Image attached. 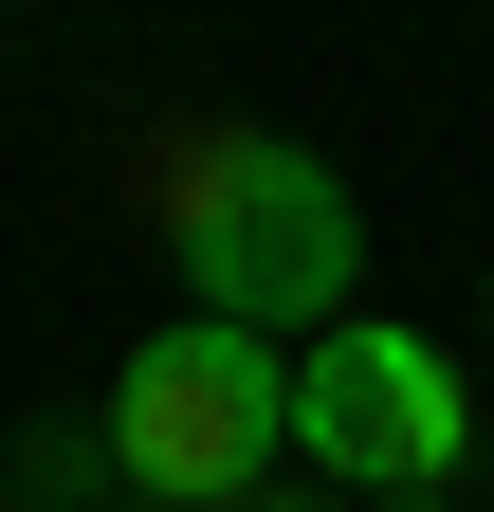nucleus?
<instances>
[{"label":"nucleus","instance_id":"nucleus-6","mask_svg":"<svg viewBox=\"0 0 494 512\" xmlns=\"http://www.w3.org/2000/svg\"><path fill=\"white\" fill-rule=\"evenodd\" d=\"M385 512H458V494H385Z\"/></svg>","mask_w":494,"mask_h":512},{"label":"nucleus","instance_id":"nucleus-8","mask_svg":"<svg viewBox=\"0 0 494 512\" xmlns=\"http://www.w3.org/2000/svg\"><path fill=\"white\" fill-rule=\"evenodd\" d=\"M110 512H147V494H110Z\"/></svg>","mask_w":494,"mask_h":512},{"label":"nucleus","instance_id":"nucleus-7","mask_svg":"<svg viewBox=\"0 0 494 512\" xmlns=\"http://www.w3.org/2000/svg\"><path fill=\"white\" fill-rule=\"evenodd\" d=\"M476 330H494V275H476Z\"/></svg>","mask_w":494,"mask_h":512},{"label":"nucleus","instance_id":"nucleus-1","mask_svg":"<svg viewBox=\"0 0 494 512\" xmlns=\"http://www.w3.org/2000/svg\"><path fill=\"white\" fill-rule=\"evenodd\" d=\"M147 220H165L183 293H202L220 330L312 348V330L366 311V202L293 147V128H165L147 147Z\"/></svg>","mask_w":494,"mask_h":512},{"label":"nucleus","instance_id":"nucleus-5","mask_svg":"<svg viewBox=\"0 0 494 512\" xmlns=\"http://www.w3.org/2000/svg\"><path fill=\"white\" fill-rule=\"evenodd\" d=\"M238 512H348V494L330 476H275V494H238Z\"/></svg>","mask_w":494,"mask_h":512},{"label":"nucleus","instance_id":"nucleus-3","mask_svg":"<svg viewBox=\"0 0 494 512\" xmlns=\"http://www.w3.org/2000/svg\"><path fill=\"white\" fill-rule=\"evenodd\" d=\"M476 458V403H458V348H421L403 311H348V330L293 348V476H330V494H458Z\"/></svg>","mask_w":494,"mask_h":512},{"label":"nucleus","instance_id":"nucleus-4","mask_svg":"<svg viewBox=\"0 0 494 512\" xmlns=\"http://www.w3.org/2000/svg\"><path fill=\"white\" fill-rule=\"evenodd\" d=\"M0 512H110V421H19L0 439Z\"/></svg>","mask_w":494,"mask_h":512},{"label":"nucleus","instance_id":"nucleus-2","mask_svg":"<svg viewBox=\"0 0 494 512\" xmlns=\"http://www.w3.org/2000/svg\"><path fill=\"white\" fill-rule=\"evenodd\" d=\"M92 421H110V494H147V512H238V494L293 476V348L183 311V330H147L129 366H110Z\"/></svg>","mask_w":494,"mask_h":512}]
</instances>
